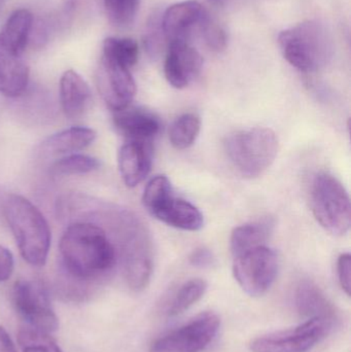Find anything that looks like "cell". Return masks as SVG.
Segmentation results:
<instances>
[{"label":"cell","mask_w":351,"mask_h":352,"mask_svg":"<svg viewBox=\"0 0 351 352\" xmlns=\"http://www.w3.org/2000/svg\"><path fill=\"white\" fill-rule=\"evenodd\" d=\"M58 293L82 302L109 278L117 261L115 243L104 228L91 221H71L60 239Z\"/></svg>","instance_id":"1"},{"label":"cell","mask_w":351,"mask_h":352,"mask_svg":"<svg viewBox=\"0 0 351 352\" xmlns=\"http://www.w3.org/2000/svg\"><path fill=\"white\" fill-rule=\"evenodd\" d=\"M68 217L71 221H91L104 228L117 248L130 289L141 292L148 287L154 267L152 241L146 226L134 213L76 194L70 200Z\"/></svg>","instance_id":"2"},{"label":"cell","mask_w":351,"mask_h":352,"mask_svg":"<svg viewBox=\"0 0 351 352\" xmlns=\"http://www.w3.org/2000/svg\"><path fill=\"white\" fill-rule=\"evenodd\" d=\"M3 212L25 262L33 267L45 266L52 235L43 213L28 199L16 194L6 197Z\"/></svg>","instance_id":"3"},{"label":"cell","mask_w":351,"mask_h":352,"mask_svg":"<svg viewBox=\"0 0 351 352\" xmlns=\"http://www.w3.org/2000/svg\"><path fill=\"white\" fill-rule=\"evenodd\" d=\"M286 61L303 72H317L333 59L335 45L329 29L317 20L305 21L278 37Z\"/></svg>","instance_id":"4"},{"label":"cell","mask_w":351,"mask_h":352,"mask_svg":"<svg viewBox=\"0 0 351 352\" xmlns=\"http://www.w3.org/2000/svg\"><path fill=\"white\" fill-rule=\"evenodd\" d=\"M225 150L231 164L241 175L255 178L273 164L278 153V140L271 129L251 128L229 135Z\"/></svg>","instance_id":"5"},{"label":"cell","mask_w":351,"mask_h":352,"mask_svg":"<svg viewBox=\"0 0 351 352\" xmlns=\"http://www.w3.org/2000/svg\"><path fill=\"white\" fill-rule=\"evenodd\" d=\"M310 204L317 223L332 235L343 236L351 225L350 197L335 176L319 173L311 186Z\"/></svg>","instance_id":"6"},{"label":"cell","mask_w":351,"mask_h":352,"mask_svg":"<svg viewBox=\"0 0 351 352\" xmlns=\"http://www.w3.org/2000/svg\"><path fill=\"white\" fill-rule=\"evenodd\" d=\"M278 273V254L268 246H259L234 256L233 274L239 287L251 297L265 295Z\"/></svg>","instance_id":"7"},{"label":"cell","mask_w":351,"mask_h":352,"mask_svg":"<svg viewBox=\"0 0 351 352\" xmlns=\"http://www.w3.org/2000/svg\"><path fill=\"white\" fill-rule=\"evenodd\" d=\"M220 320L212 311L202 312L150 344V352H202L216 339Z\"/></svg>","instance_id":"8"},{"label":"cell","mask_w":351,"mask_h":352,"mask_svg":"<svg viewBox=\"0 0 351 352\" xmlns=\"http://www.w3.org/2000/svg\"><path fill=\"white\" fill-rule=\"evenodd\" d=\"M335 322L311 318L294 328L268 333L251 341L253 352H307L333 330Z\"/></svg>","instance_id":"9"},{"label":"cell","mask_w":351,"mask_h":352,"mask_svg":"<svg viewBox=\"0 0 351 352\" xmlns=\"http://www.w3.org/2000/svg\"><path fill=\"white\" fill-rule=\"evenodd\" d=\"M12 304L27 326L45 333L56 332L59 320L52 308L47 287L39 280L21 279L12 289Z\"/></svg>","instance_id":"10"},{"label":"cell","mask_w":351,"mask_h":352,"mask_svg":"<svg viewBox=\"0 0 351 352\" xmlns=\"http://www.w3.org/2000/svg\"><path fill=\"white\" fill-rule=\"evenodd\" d=\"M97 87L113 111L130 107L136 94L135 80L130 68L104 56H101L97 70Z\"/></svg>","instance_id":"11"},{"label":"cell","mask_w":351,"mask_h":352,"mask_svg":"<svg viewBox=\"0 0 351 352\" xmlns=\"http://www.w3.org/2000/svg\"><path fill=\"white\" fill-rule=\"evenodd\" d=\"M165 39L170 43H190L194 32H200L210 14L195 0L173 4L161 14Z\"/></svg>","instance_id":"12"},{"label":"cell","mask_w":351,"mask_h":352,"mask_svg":"<svg viewBox=\"0 0 351 352\" xmlns=\"http://www.w3.org/2000/svg\"><path fill=\"white\" fill-rule=\"evenodd\" d=\"M203 59L190 43H170L165 58L167 82L177 89L189 86L201 72Z\"/></svg>","instance_id":"13"},{"label":"cell","mask_w":351,"mask_h":352,"mask_svg":"<svg viewBox=\"0 0 351 352\" xmlns=\"http://www.w3.org/2000/svg\"><path fill=\"white\" fill-rule=\"evenodd\" d=\"M113 124L127 142L152 144L160 133V119L152 111L141 107H126L115 111Z\"/></svg>","instance_id":"14"},{"label":"cell","mask_w":351,"mask_h":352,"mask_svg":"<svg viewBox=\"0 0 351 352\" xmlns=\"http://www.w3.org/2000/svg\"><path fill=\"white\" fill-rule=\"evenodd\" d=\"M25 52L0 41V93L8 98L22 96L29 84Z\"/></svg>","instance_id":"15"},{"label":"cell","mask_w":351,"mask_h":352,"mask_svg":"<svg viewBox=\"0 0 351 352\" xmlns=\"http://www.w3.org/2000/svg\"><path fill=\"white\" fill-rule=\"evenodd\" d=\"M150 213L158 221L183 231H199L204 225L201 211L189 201L177 198L173 192L165 197Z\"/></svg>","instance_id":"16"},{"label":"cell","mask_w":351,"mask_h":352,"mask_svg":"<svg viewBox=\"0 0 351 352\" xmlns=\"http://www.w3.org/2000/svg\"><path fill=\"white\" fill-rule=\"evenodd\" d=\"M117 163L124 184L128 188H135L152 170V144L126 142L120 148Z\"/></svg>","instance_id":"17"},{"label":"cell","mask_w":351,"mask_h":352,"mask_svg":"<svg viewBox=\"0 0 351 352\" xmlns=\"http://www.w3.org/2000/svg\"><path fill=\"white\" fill-rule=\"evenodd\" d=\"M92 92L88 82L74 70H67L60 80V102L66 117L78 119L89 109Z\"/></svg>","instance_id":"18"},{"label":"cell","mask_w":351,"mask_h":352,"mask_svg":"<svg viewBox=\"0 0 351 352\" xmlns=\"http://www.w3.org/2000/svg\"><path fill=\"white\" fill-rule=\"evenodd\" d=\"M297 311L305 318H321L337 322L338 314L335 306L315 283L303 280L297 285L294 296Z\"/></svg>","instance_id":"19"},{"label":"cell","mask_w":351,"mask_h":352,"mask_svg":"<svg viewBox=\"0 0 351 352\" xmlns=\"http://www.w3.org/2000/svg\"><path fill=\"white\" fill-rule=\"evenodd\" d=\"M96 132L91 128L71 127L62 130L43 140L39 146L43 156H63L84 150L96 140Z\"/></svg>","instance_id":"20"},{"label":"cell","mask_w":351,"mask_h":352,"mask_svg":"<svg viewBox=\"0 0 351 352\" xmlns=\"http://www.w3.org/2000/svg\"><path fill=\"white\" fill-rule=\"evenodd\" d=\"M275 221L271 217L243 223L235 228L231 234L230 248L233 256L259 246L266 245L273 233Z\"/></svg>","instance_id":"21"},{"label":"cell","mask_w":351,"mask_h":352,"mask_svg":"<svg viewBox=\"0 0 351 352\" xmlns=\"http://www.w3.org/2000/svg\"><path fill=\"white\" fill-rule=\"evenodd\" d=\"M207 289V283L200 278H194L181 285L166 306L165 314L170 318L181 316L197 303Z\"/></svg>","instance_id":"22"},{"label":"cell","mask_w":351,"mask_h":352,"mask_svg":"<svg viewBox=\"0 0 351 352\" xmlns=\"http://www.w3.org/2000/svg\"><path fill=\"white\" fill-rule=\"evenodd\" d=\"M201 130V120L195 113H185L177 118L170 129L169 140L177 150H187L195 144Z\"/></svg>","instance_id":"23"},{"label":"cell","mask_w":351,"mask_h":352,"mask_svg":"<svg viewBox=\"0 0 351 352\" xmlns=\"http://www.w3.org/2000/svg\"><path fill=\"white\" fill-rule=\"evenodd\" d=\"M102 56L115 60L131 69L137 63L139 47L132 38L107 37L103 41Z\"/></svg>","instance_id":"24"},{"label":"cell","mask_w":351,"mask_h":352,"mask_svg":"<svg viewBox=\"0 0 351 352\" xmlns=\"http://www.w3.org/2000/svg\"><path fill=\"white\" fill-rule=\"evenodd\" d=\"M100 162L94 157L86 155H70L56 161L51 167L54 176H71L87 175L98 170Z\"/></svg>","instance_id":"25"},{"label":"cell","mask_w":351,"mask_h":352,"mask_svg":"<svg viewBox=\"0 0 351 352\" xmlns=\"http://www.w3.org/2000/svg\"><path fill=\"white\" fill-rule=\"evenodd\" d=\"M18 342L22 352H62L49 333L30 326L22 327L18 333Z\"/></svg>","instance_id":"26"},{"label":"cell","mask_w":351,"mask_h":352,"mask_svg":"<svg viewBox=\"0 0 351 352\" xmlns=\"http://www.w3.org/2000/svg\"><path fill=\"white\" fill-rule=\"evenodd\" d=\"M105 12L115 26L128 27L135 20L140 0H103Z\"/></svg>","instance_id":"27"},{"label":"cell","mask_w":351,"mask_h":352,"mask_svg":"<svg viewBox=\"0 0 351 352\" xmlns=\"http://www.w3.org/2000/svg\"><path fill=\"white\" fill-rule=\"evenodd\" d=\"M161 14L158 12H154L152 14L144 34V45L148 55L152 58L158 57L161 52V47H163V38H165L163 34L162 26H161Z\"/></svg>","instance_id":"28"},{"label":"cell","mask_w":351,"mask_h":352,"mask_svg":"<svg viewBox=\"0 0 351 352\" xmlns=\"http://www.w3.org/2000/svg\"><path fill=\"white\" fill-rule=\"evenodd\" d=\"M200 34H201L205 45L212 51L220 52L226 47V33L216 21L210 18V16H208V18L204 22L203 26L200 30Z\"/></svg>","instance_id":"29"},{"label":"cell","mask_w":351,"mask_h":352,"mask_svg":"<svg viewBox=\"0 0 351 352\" xmlns=\"http://www.w3.org/2000/svg\"><path fill=\"white\" fill-rule=\"evenodd\" d=\"M350 270L351 256L350 254H342L337 261V274L340 285L346 292V295H350Z\"/></svg>","instance_id":"30"},{"label":"cell","mask_w":351,"mask_h":352,"mask_svg":"<svg viewBox=\"0 0 351 352\" xmlns=\"http://www.w3.org/2000/svg\"><path fill=\"white\" fill-rule=\"evenodd\" d=\"M190 264L196 268H210L214 264V254L205 248H199L192 252L189 258Z\"/></svg>","instance_id":"31"},{"label":"cell","mask_w":351,"mask_h":352,"mask_svg":"<svg viewBox=\"0 0 351 352\" xmlns=\"http://www.w3.org/2000/svg\"><path fill=\"white\" fill-rule=\"evenodd\" d=\"M14 256L8 248L0 245V281H6L14 272Z\"/></svg>","instance_id":"32"},{"label":"cell","mask_w":351,"mask_h":352,"mask_svg":"<svg viewBox=\"0 0 351 352\" xmlns=\"http://www.w3.org/2000/svg\"><path fill=\"white\" fill-rule=\"evenodd\" d=\"M0 352H18L5 329L0 326Z\"/></svg>","instance_id":"33"},{"label":"cell","mask_w":351,"mask_h":352,"mask_svg":"<svg viewBox=\"0 0 351 352\" xmlns=\"http://www.w3.org/2000/svg\"><path fill=\"white\" fill-rule=\"evenodd\" d=\"M210 3L214 4V6H222L226 3L227 0H207Z\"/></svg>","instance_id":"34"},{"label":"cell","mask_w":351,"mask_h":352,"mask_svg":"<svg viewBox=\"0 0 351 352\" xmlns=\"http://www.w3.org/2000/svg\"><path fill=\"white\" fill-rule=\"evenodd\" d=\"M6 0H0V12H1L2 8H3L4 4H5Z\"/></svg>","instance_id":"35"}]
</instances>
